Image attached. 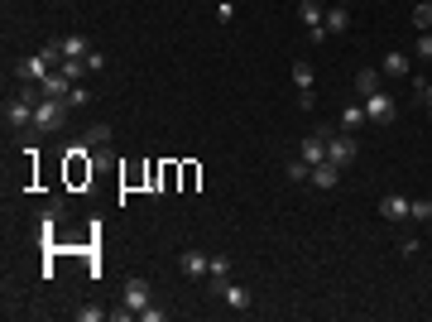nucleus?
<instances>
[{
    "label": "nucleus",
    "instance_id": "1",
    "mask_svg": "<svg viewBox=\"0 0 432 322\" xmlns=\"http://www.w3.org/2000/svg\"><path fill=\"white\" fill-rule=\"evenodd\" d=\"M68 101H63V97H44V101H39V106H34V130L39 135H58L63 130V125H68Z\"/></svg>",
    "mask_w": 432,
    "mask_h": 322
},
{
    "label": "nucleus",
    "instance_id": "2",
    "mask_svg": "<svg viewBox=\"0 0 432 322\" xmlns=\"http://www.w3.org/2000/svg\"><path fill=\"white\" fill-rule=\"evenodd\" d=\"M355 154H360V144H355V135H326V159L336 163V168H351Z\"/></svg>",
    "mask_w": 432,
    "mask_h": 322
},
{
    "label": "nucleus",
    "instance_id": "3",
    "mask_svg": "<svg viewBox=\"0 0 432 322\" xmlns=\"http://www.w3.org/2000/svg\"><path fill=\"white\" fill-rule=\"evenodd\" d=\"M49 73H53V63H49V54H44V49L15 63V78H20V82H44Z\"/></svg>",
    "mask_w": 432,
    "mask_h": 322
},
{
    "label": "nucleus",
    "instance_id": "4",
    "mask_svg": "<svg viewBox=\"0 0 432 322\" xmlns=\"http://www.w3.org/2000/svg\"><path fill=\"white\" fill-rule=\"evenodd\" d=\"M365 116H370L375 125H394V116H399V111H394V97L379 87L375 97H365Z\"/></svg>",
    "mask_w": 432,
    "mask_h": 322
},
{
    "label": "nucleus",
    "instance_id": "5",
    "mask_svg": "<svg viewBox=\"0 0 432 322\" xmlns=\"http://www.w3.org/2000/svg\"><path fill=\"white\" fill-rule=\"evenodd\" d=\"M5 125H10V130H34V101H29V97L5 101Z\"/></svg>",
    "mask_w": 432,
    "mask_h": 322
},
{
    "label": "nucleus",
    "instance_id": "6",
    "mask_svg": "<svg viewBox=\"0 0 432 322\" xmlns=\"http://www.w3.org/2000/svg\"><path fill=\"white\" fill-rule=\"evenodd\" d=\"M322 5H317V0H298V20H303V25H307V39H312V44H322L326 39V29H322Z\"/></svg>",
    "mask_w": 432,
    "mask_h": 322
},
{
    "label": "nucleus",
    "instance_id": "7",
    "mask_svg": "<svg viewBox=\"0 0 432 322\" xmlns=\"http://www.w3.org/2000/svg\"><path fill=\"white\" fill-rule=\"evenodd\" d=\"M178 269H183V274H188V279H202V274H207V269H212V255H202V250H197V245H188V250H183V255H178Z\"/></svg>",
    "mask_w": 432,
    "mask_h": 322
},
{
    "label": "nucleus",
    "instance_id": "8",
    "mask_svg": "<svg viewBox=\"0 0 432 322\" xmlns=\"http://www.w3.org/2000/svg\"><path fill=\"white\" fill-rule=\"evenodd\" d=\"M341 173L346 168H336L331 159H322V163H312V188H322V192H331L336 183H341Z\"/></svg>",
    "mask_w": 432,
    "mask_h": 322
},
{
    "label": "nucleus",
    "instance_id": "9",
    "mask_svg": "<svg viewBox=\"0 0 432 322\" xmlns=\"http://www.w3.org/2000/svg\"><path fill=\"white\" fill-rule=\"evenodd\" d=\"M149 294H154L149 279H130V284H125V308L139 318V308H149Z\"/></svg>",
    "mask_w": 432,
    "mask_h": 322
},
{
    "label": "nucleus",
    "instance_id": "10",
    "mask_svg": "<svg viewBox=\"0 0 432 322\" xmlns=\"http://www.w3.org/2000/svg\"><path fill=\"white\" fill-rule=\"evenodd\" d=\"M298 159H303V163H322V159H326V135H322V130L307 135V140L298 144Z\"/></svg>",
    "mask_w": 432,
    "mask_h": 322
},
{
    "label": "nucleus",
    "instance_id": "11",
    "mask_svg": "<svg viewBox=\"0 0 432 322\" xmlns=\"http://www.w3.org/2000/svg\"><path fill=\"white\" fill-rule=\"evenodd\" d=\"M379 216H384V221H408V197H404V192L379 197Z\"/></svg>",
    "mask_w": 432,
    "mask_h": 322
},
{
    "label": "nucleus",
    "instance_id": "12",
    "mask_svg": "<svg viewBox=\"0 0 432 322\" xmlns=\"http://www.w3.org/2000/svg\"><path fill=\"white\" fill-rule=\"evenodd\" d=\"M207 279H212V294L221 298V289L231 284V255H212V269H207Z\"/></svg>",
    "mask_w": 432,
    "mask_h": 322
},
{
    "label": "nucleus",
    "instance_id": "13",
    "mask_svg": "<svg viewBox=\"0 0 432 322\" xmlns=\"http://www.w3.org/2000/svg\"><path fill=\"white\" fill-rule=\"evenodd\" d=\"M322 29H326V39H331V34H346V29H351V10H346V5H331L322 15Z\"/></svg>",
    "mask_w": 432,
    "mask_h": 322
},
{
    "label": "nucleus",
    "instance_id": "14",
    "mask_svg": "<svg viewBox=\"0 0 432 322\" xmlns=\"http://www.w3.org/2000/svg\"><path fill=\"white\" fill-rule=\"evenodd\" d=\"M336 120H341V130H346V135H355L360 125H370V116H365V101H351V106L341 111Z\"/></svg>",
    "mask_w": 432,
    "mask_h": 322
},
{
    "label": "nucleus",
    "instance_id": "15",
    "mask_svg": "<svg viewBox=\"0 0 432 322\" xmlns=\"http://www.w3.org/2000/svg\"><path fill=\"white\" fill-rule=\"evenodd\" d=\"M384 78H413V63H408V54L389 49V54H384Z\"/></svg>",
    "mask_w": 432,
    "mask_h": 322
},
{
    "label": "nucleus",
    "instance_id": "16",
    "mask_svg": "<svg viewBox=\"0 0 432 322\" xmlns=\"http://www.w3.org/2000/svg\"><path fill=\"white\" fill-rule=\"evenodd\" d=\"M39 87H44V97H63V101H68V92H72L77 82H72V78H63V73L53 68V73H49V78L39 82Z\"/></svg>",
    "mask_w": 432,
    "mask_h": 322
},
{
    "label": "nucleus",
    "instance_id": "17",
    "mask_svg": "<svg viewBox=\"0 0 432 322\" xmlns=\"http://www.w3.org/2000/svg\"><path fill=\"white\" fill-rule=\"evenodd\" d=\"M355 92H360V101L379 92V73H375V68H360V73H355Z\"/></svg>",
    "mask_w": 432,
    "mask_h": 322
},
{
    "label": "nucleus",
    "instance_id": "18",
    "mask_svg": "<svg viewBox=\"0 0 432 322\" xmlns=\"http://www.w3.org/2000/svg\"><path fill=\"white\" fill-rule=\"evenodd\" d=\"M58 44H63V58H87V54H91V44H87L82 34H63Z\"/></svg>",
    "mask_w": 432,
    "mask_h": 322
},
{
    "label": "nucleus",
    "instance_id": "19",
    "mask_svg": "<svg viewBox=\"0 0 432 322\" xmlns=\"http://www.w3.org/2000/svg\"><path fill=\"white\" fill-rule=\"evenodd\" d=\"M221 298H226V303H231V308H250V289H245V284H226V289H221Z\"/></svg>",
    "mask_w": 432,
    "mask_h": 322
},
{
    "label": "nucleus",
    "instance_id": "20",
    "mask_svg": "<svg viewBox=\"0 0 432 322\" xmlns=\"http://www.w3.org/2000/svg\"><path fill=\"white\" fill-rule=\"evenodd\" d=\"M82 144H91V149H106L110 144V125H87V140Z\"/></svg>",
    "mask_w": 432,
    "mask_h": 322
},
{
    "label": "nucleus",
    "instance_id": "21",
    "mask_svg": "<svg viewBox=\"0 0 432 322\" xmlns=\"http://www.w3.org/2000/svg\"><path fill=\"white\" fill-rule=\"evenodd\" d=\"M432 216V197H408V221H428Z\"/></svg>",
    "mask_w": 432,
    "mask_h": 322
},
{
    "label": "nucleus",
    "instance_id": "22",
    "mask_svg": "<svg viewBox=\"0 0 432 322\" xmlns=\"http://www.w3.org/2000/svg\"><path fill=\"white\" fill-rule=\"evenodd\" d=\"M58 73H63V78H72V82H77L82 73H91V68H87V58H63V63H58Z\"/></svg>",
    "mask_w": 432,
    "mask_h": 322
},
{
    "label": "nucleus",
    "instance_id": "23",
    "mask_svg": "<svg viewBox=\"0 0 432 322\" xmlns=\"http://www.w3.org/2000/svg\"><path fill=\"white\" fill-rule=\"evenodd\" d=\"M284 173H288V183H303V178H312V163H303V159H298V154H293Z\"/></svg>",
    "mask_w": 432,
    "mask_h": 322
},
{
    "label": "nucleus",
    "instance_id": "24",
    "mask_svg": "<svg viewBox=\"0 0 432 322\" xmlns=\"http://www.w3.org/2000/svg\"><path fill=\"white\" fill-rule=\"evenodd\" d=\"M293 87H298V92L312 87V68H307V63H293Z\"/></svg>",
    "mask_w": 432,
    "mask_h": 322
},
{
    "label": "nucleus",
    "instance_id": "25",
    "mask_svg": "<svg viewBox=\"0 0 432 322\" xmlns=\"http://www.w3.org/2000/svg\"><path fill=\"white\" fill-rule=\"evenodd\" d=\"M72 318H77V322H101V318H110V313H106V308H96V303H87V308H77Z\"/></svg>",
    "mask_w": 432,
    "mask_h": 322
},
{
    "label": "nucleus",
    "instance_id": "26",
    "mask_svg": "<svg viewBox=\"0 0 432 322\" xmlns=\"http://www.w3.org/2000/svg\"><path fill=\"white\" fill-rule=\"evenodd\" d=\"M413 25H418V29H432V0H418V10H413Z\"/></svg>",
    "mask_w": 432,
    "mask_h": 322
},
{
    "label": "nucleus",
    "instance_id": "27",
    "mask_svg": "<svg viewBox=\"0 0 432 322\" xmlns=\"http://www.w3.org/2000/svg\"><path fill=\"white\" fill-rule=\"evenodd\" d=\"M413 54L432 63V29H423V39H413Z\"/></svg>",
    "mask_w": 432,
    "mask_h": 322
},
{
    "label": "nucleus",
    "instance_id": "28",
    "mask_svg": "<svg viewBox=\"0 0 432 322\" xmlns=\"http://www.w3.org/2000/svg\"><path fill=\"white\" fill-rule=\"evenodd\" d=\"M87 101H91V92H87V87H82V82H77V87L68 92V106L77 111V106H87Z\"/></svg>",
    "mask_w": 432,
    "mask_h": 322
},
{
    "label": "nucleus",
    "instance_id": "29",
    "mask_svg": "<svg viewBox=\"0 0 432 322\" xmlns=\"http://www.w3.org/2000/svg\"><path fill=\"white\" fill-rule=\"evenodd\" d=\"M413 97H418V101H423V106H432V87L423 78H413Z\"/></svg>",
    "mask_w": 432,
    "mask_h": 322
},
{
    "label": "nucleus",
    "instance_id": "30",
    "mask_svg": "<svg viewBox=\"0 0 432 322\" xmlns=\"http://www.w3.org/2000/svg\"><path fill=\"white\" fill-rule=\"evenodd\" d=\"M216 20L231 25V20H236V5H231V0H216Z\"/></svg>",
    "mask_w": 432,
    "mask_h": 322
},
{
    "label": "nucleus",
    "instance_id": "31",
    "mask_svg": "<svg viewBox=\"0 0 432 322\" xmlns=\"http://www.w3.org/2000/svg\"><path fill=\"white\" fill-rule=\"evenodd\" d=\"M87 68H91V73H101V68H106V54H101V49H91V54H87Z\"/></svg>",
    "mask_w": 432,
    "mask_h": 322
},
{
    "label": "nucleus",
    "instance_id": "32",
    "mask_svg": "<svg viewBox=\"0 0 432 322\" xmlns=\"http://www.w3.org/2000/svg\"><path fill=\"white\" fill-rule=\"evenodd\" d=\"M139 318H144V322H163L168 313H163V308H139Z\"/></svg>",
    "mask_w": 432,
    "mask_h": 322
}]
</instances>
